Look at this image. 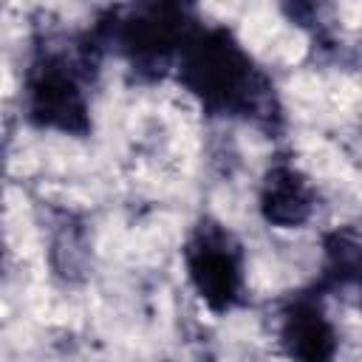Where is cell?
<instances>
[{
    "instance_id": "cell-1",
    "label": "cell",
    "mask_w": 362,
    "mask_h": 362,
    "mask_svg": "<svg viewBox=\"0 0 362 362\" xmlns=\"http://www.w3.org/2000/svg\"><path fill=\"white\" fill-rule=\"evenodd\" d=\"M173 71L206 113L257 122L274 116L272 82L226 28L192 23Z\"/></svg>"
},
{
    "instance_id": "cell-2",
    "label": "cell",
    "mask_w": 362,
    "mask_h": 362,
    "mask_svg": "<svg viewBox=\"0 0 362 362\" xmlns=\"http://www.w3.org/2000/svg\"><path fill=\"white\" fill-rule=\"evenodd\" d=\"M105 45L96 31L65 48H40L25 74V116L42 130L85 136L90 130L88 82Z\"/></svg>"
},
{
    "instance_id": "cell-3",
    "label": "cell",
    "mask_w": 362,
    "mask_h": 362,
    "mask_svg": "<svg viewBox=\"0 0 362 362\" xmlns=\"http://www.w3.org/2000/svg\"><path fill=\"white\" fill-rule=\"evenodd\" d=\"M189 11L184 6H133L124 11H113L110 20L96 25V37L102 45H113L124 54L130 68L150 71L153 76H164L178 57V48L192 28Z\"/></svg>"
},
{
    "instance_id": "cell-4",
    "label": "cell",
    "mask_w": 362,
    "mask_h": 362,
    "mask_svg": "<svg viewBox=\"0 0 362 362\" xmlns=\"http://www.w3.org/2000/svg\"><path fill=\"white\" fill-rule=\"evenodd\" d=\"M187 277L201 303L226 314L243 294V252L240 243L215 221H201L184 246Z\"/></svg>"
},
{
    "instance_id": "cell-5",
    "label": "cell",
    "mask_w": 362,
    "mask_h": 362,
    "mask_svg": "<svg viewBox=\"0 0 362 362\" xmlns=\"http://www.w3.org/2000/svg\"><path fill=\"white\" fill-rule=\"evenodd\" d=\"M280 345L291 362H334L337 328L311 297H297L283 308Z\"/></svg>"
},
{
    "instance_id": "cell-6",
    "label": "cell",
    "mask_w": 362,
    "mask_h": 362,
    "mask_svg": "<svg viewBox=\"0 0 362 362\" xmlns=\"http://www.w3.org/2000/svg\"><path fill=\"white\" fill-rule=\"evenodd\" d=\"M260 215L280 229H297L314 215V189L291 164L269 167L260 184Z\"/></svg>"
},
{
    "instance_id": "cell-7",
    "label": "cell",
    "mask_w": 362,
    "mask_h": 362,
    "mask_svg": "<svg viewBox=\"0 0 362 362\" xmlns=\"http://www.w3.org/2000/svg\"><path fill=\"white\" fill-rule=\"evenodd\" d=\"M51 269L68 280L76 283L88 274L90 266V238H88V226L71 215V212H59L54 226H51Z\"/></svg>"
},
{
    "instance_id": "cell-8",
    "label": "cell",
    "mask_w": 362,
    "mask_h": 362,
    "mask_svg": "<svg viewBox=\"0 0 362 362\" xmlns=\"http://www.w3.org/2000/svg\"><path fill=\"white\" fill-rule=\"evenodd\" d=\"M356 269H359V243L351 232L345 235H334L328 240V274L334 280H356Z\"/></svg>"
},
{
    "instance_id": "cell-9",
    "label": "cell",
    "mask_w": 362,
    "mask_h": 362,
    "mask_svg": "<svg viewBox=\"0 0 362 362\" xmlns=\"http://www.w3.org/2000/svg\"><path fill=\"white\" fill-rule=\"evenodd\" d=\"M0 274H3V240H0Z\"/></svg>"
}]
</instances>
